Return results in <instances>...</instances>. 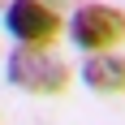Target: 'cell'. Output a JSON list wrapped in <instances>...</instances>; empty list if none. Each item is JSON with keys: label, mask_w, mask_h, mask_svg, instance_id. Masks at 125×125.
Masks as SVG:
<instances>
[{"label": "cell", "mask_w": 125, "mask_h": 125, "mask_svg": "<svg viewBox=\"0 0 125 125\" xmlns=\"http://www.w3.org/2000/svg\"><path fill=\"white\" fill-rule=\"evenodd\" d=\"M65 35L78 52H116L125 43V9L104 0H78L73 17L65 22Z\"/></svg>", "instance_id": "cell-2"}, {"label": "cell", "mask_w": 125, "mask_h": 125, "mask_svg": "<svg viewBox=\"0 0 125 125\" xmlns=\"http://www.w3.org/2000/svg\"><path fill=\"white\" fill-rule=\"evenodd\" d=\"M4 30L17 48H52L65 35V17L48 0H9L4 4Z\"/></svg>", "instance_id": "cell-3"}, {"label": "cell", "mask_w": 125, "mask_h": 125, "mask_svg": "<svg viewBox=\"0 0 125 125\" xmlns=\"http://www.w3.org/2000/svg\"><path fill=\"white\" fill-rule=\"evenodd\" d=\"M48 4H56V9H61V4H73V0H48Z\"/></svg>", "instance_id": "cell-5"}, {"label": "cell", "mask_w": 125, "mask_h": 125, "mask_svg": "<svg viewBox=\"0 0 125 125\" xmlns=\"http://www.w3.org/2000/svg\"><path fill=\"white\" fill-rule=\"evenodd\" d=\"M4 82L22 95H39V99H52V95H65L69 82H73V69L56 48H13L9 61H4Z\"/></svg>", "instance_id": "cell-1"}, {"label": "cell", "mask_w": 125, "mask_h": 125, "mask_svg": "<svg viewBox=\"0 0 125 125\" xmlns=\"http://www.w3.org/2000/svg\"><path fill=\"white\" fill-rule=\"evenodd\" d=\"M78 78L95 95H125V52L121 48L116 52H91L82 61V69H78Z\"/></svg>", "instance_id": "cell-4"}]
</instances>
